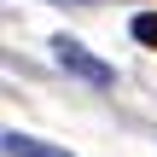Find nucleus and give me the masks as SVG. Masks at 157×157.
Segmentation results:
<instances>
[{"label":"nucleus","mask_w":157,"mask_h":157,"mask_svg":"<svg viewBox=\"0 0 157 157\" xmlns=\"http://www.w3.org/2000/svg\"><path fill=\"white\" fill-rule=\"evenodd\" d=\"M52 58H58V70H64V76H76V82H82V87H93V93L117 87V70H111L99 52H87L76 35H52Z\"/></svg>","instance_id":"1"},{"label":"nucleus","mask_w":157,"mask_h":157,"mask_svg":"<svg viewBox=\"0 0 157 157\" xmlns=\"http://www.w3.org/2000/svg\"><path fill=\"white\" fill-rule=\"evenodd\" d=\"M6 157H76V151H58V146H47V140H35V134H17V128H6Z\"/></svg>","instance_id":"2"},{"label":"nucleus","mask_w":157,"mask_h":157,"mask_svg":"<svg viewBox=\"0 0 157 157\" xmlns=\"http://www.w3.org/2000/svg\"><path fill=\"white\" fill-rule=\"evenodd\" d=\"M128 35H134L140 47H151V52H157V12H134V23H128Z\"/></svg>","instance_id":"3"},{"label":"nucleus","mask_w":157,"mask_h":157,"mask_svg":"<svg viewBox=\"0 0 157 157\" xmlns=\"http://www.w3.org/2000/svg\"><path fill=\"white\" fill-rule=\"evenodd\" d=\"M76 6H105V0H76Z\"/></svg>","instance_id":"4"}]
</instances>
